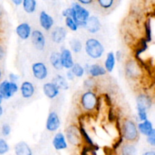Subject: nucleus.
<instances>
[{
  "mask_svg": "<svg viewBox=\"0 0 155 155\" xmlns=\"http://www.w3.org/2000/svg\"><path fill=\"white\" fill-rule=\"evenodd\" d=\"M80 107L83 111L91 114L98 111L101 106V99L94 91L88 90L83 92L80 96Z\"/></svg>",
  "mask_w": 155,
  "mask_h": 155,
  "instance_id": "nucleus-1",
  "label": "nucleus"
},
{
  "mask_svg": "<svg viewBox=\"0 0 155 155\" xmlns=\"http://www.w3.org/2000/svg\"><path fill=\"white\" fill-rule=\"evenodd\" d=\"M139 132L137 124L134 120L125 118L121 123V136L126 142L136 143L139 139Z\"/></svg>",
  "mask_w": 155,
  "mask_h": 155,
  "instance_id": "nucleus-2",
  "label": "nucleus"
},
{
  "mask_svg": "<svg viewBox=\"0 0 155 155\" xmlns=\"http://www.w3.org/2000/svg\"><path fill=\"white\" fill-rule=\"evenodd\" d=\"M137 116L140 122L148 120V111L153 104L152 98L147 93H139L136 97Z\"/></svg>",
  "mask_w": 155,
  "mask_h": 155,
  "instance_id": "nucleus-3",
  "label": "nucleus"
},
{
  "mask_svg": "<svg viewBox=\"0 0 155 155\" xmlns=\"http://www.w3.org/2000/svg\"><path fill=\"white\" fill-rule=\"evenodd\" d=\"M86 54L92 59H100L104 53V47L101 41L94 37L87 39L84 47Z\"/></svg>",
  "mask_w": 155,
  "mask_h": 155,
  "instance_id": "nucleus-4",
  "label": "nucleus"
},
{
  "mask_svg": "<svg viewBox=\"0 0 155 155\" xmlns=\"http://www.w3.org/2000/svg\"><path fill=\"white\" fill-rule=\"evenodd\" d=\"M71 7L74 9L78 20L79 28H84L86 27V22L91 17L90 12L86 8L78 2H73L71 3Z\"/></svg>",
  "mask_w": 155,
  "mask_h": 155,
  "instance_id": "nucleus-5",
  "label": "nucleus"
},
{
  "mask_svg": "<svg viewBox=\"0 0 155 155\" xmlns=\"http://www.w3.org/2000/svg\"><path fill=\"white\" fill-rule=\"evenodd\" d=\"M125 72L130 80H138L142 75V66L136 59H130L126 62Z\"/></svg>",
  "mask_w": 155,
  "mask_h": 155,
  "instance_id": "nucleus-6",
  "label": "nucleus"
},
{
  "mask_svg": "<svg viewBox=\"0 0 155 155\" xmlns=\"http://www.w3.org/2000/svg\"><path fill=\"white\" fill-rule=\"evenodd\" d=\"M65 133H66L65 136H66L67 141L71 145H74V146H79L83 142L81 133H80V127L74 125V124L70 125L65 130Z\"/></svg>",
  "mask_w": 155,
  "mask_h": 155,
  "instance_id": "nucleus-7",
  "label": "nucleus"
},
{
  "mask_svg": "<svg viewBox=\"0 0 155 155\" xmlns=\"http://www.w3.org/2000/svg\"><path fill=\"white\" fill-rule=\"evenodd\" d=\"M18 87L17 83H12L8 80H4L0 83V94L2 95L3 98L8 99L12 98L18 91Z\"/></svg>",
  "mask_w": 155,
  "mask_h": 155,
  "instance_id": "nucleus-8",
  "label": "nucleus"
},
{
  "mask_svg": "<svg viewBox=\"0 0 155 155\" xmlns=\"http://www.w3.org/2000/svg\"><path fill=\"white\" fill-rule=\"evenodd\" d=\"M31 42L33 47L38 51H43L46 46V39L41 30L36 29L33 30L31 35Z\"/></svg>",
  "mask_w": 155,
  "mask_h": 155,
  "instance_id": "nucleus-9",
  "label": "nucleus"
},
{
  "mask_svg": "<svg viewBox=\"0 0 155 155\" xmlns=\"http://www.w3.org/2000/svg\"><path fill=\"white\" fill-rule=\"evenodd\" d=\"M32 74L38 80H44L48 77V70L45 63L41 61L35 62L31 66Z\"/></svg>",
  "mask_w": 155,
  "mask_h": 155,
  "instance_id": "nucleus-10",
  "label": "nucleus"
},
{
  "mask_svg": "<svg viewBox=\"0 0 155 155\" xmlns=\"http://www.w3.org/2000/svg\"><path fill=\"white\" fill-rule=\"evenodd\" d=\"M84 68L86 73H87L90 76V77L95 79L97 77H103L106 75L107 73L104 67L99 64H86L84 65Z\"/></svg>",
  "mask_w": 155,
  "mask_h": 155,
  "instance_id": "nucleus-11",
  "label": "nucleus"
},
{
  "mask_svg": "<svg viewBox=\"0 0 155 155\" xmlns=\"http://www.w3.org/2000/svg\"><path fill=\"white\" fill-rule=\"evenodd\" d=\"M61 126V120L58 114L55 111H51L47 117L45 128L48 132H56Z\"/></svg>",
  "mask_w": 155,
  "mask_h": 155,
  "instance_id": "nucleus-12",
  "label": "nucleus"
},
{
  "mask_svg": "<svg viewBox=\"0 0 155 155\" xmlns=\"http://www.w3.org/2000/svg\"><path fill=\"white\" fill-rule=\"evenodd\" d=\"M68 35V31L65 27L57 26L54 27L51 32V39L54 43L61 44L65 41Z\"/></svg>",
  "mask_w": 155,
  "mask_h": 155,
  "instance_id": "nucleus-13",
  "label": "nucleus"
},
{
  "mask_svg": "<svg viewBox=\"0 0 155 155\" xmlns=\"http://www.w3.org/2000/svg\"><path fill=\"white\" fill-rule=\"evenodd\" d=\"M39 22L40 27L45 31H49L53 28L54 24V20L52 16L45 11H41L39 15Z\"/></svg>",
  "mask_w": 155,
  "mask_h": 155,
  "instance_id": "nucleus-14",
  "label": "nucleus"
},
{
  "mask_svg": "<svg viewBox=\"0 0 155 155\" xmlns=\"http://www.w3.org/2000/svg\"><path fill=\"white\" fill-rule=\"evenodd\" d=\"M60 53L63 68H64V69L68 70V71L72 69L75 62H74V61L72 51H71V49L67 48H63L61 50Z\"/></svg>",
  "mask_w": 155,
  "mask_h": 155,
  "instance_id": "nucleus-15",
  "label": "nucleus"
},
{
  "mask_svg": "<svg viewBox=\"0 0 155 155\" xmlns=\"http://www.w3.org/2000/svg\"><path fill=\"white\" fill-rule=\"evenodd\" d=\"M42 92L48 99H54L60 94V89L52 82H47L42 86Z\"/></svg>",
  "mask_w": 155,
  "mask_h": 155,
  "instance_id": "nucleus-16",
  "label": "nucleus"
},
{
  "mask_svg": "<svg viewBox=\"0 0 155 155\" xmlns=\"http://www.w3.org/2000/svg\"><path fill=\"white\" fill-rule=\"evenodd\" d=\"M15 31H16L17 35L20 39H22V40H27L29 38L31 37L33 30H32L31 26L28 23L24 22L20 24L16 27Z\"/></svg>",
  "mask_w": 155,
  "mask_h": 155,
  "instance_id": "nucleus-17",
  "label": "nucleus"
},
{
  "mask_svg": "<svg viewBox=\"0 0 155 155\" xmlns=\"http://www.w3.org/2000/svg\"><path fill=\"white\" fill-rule=\"evenodd\" d=\"M101 27H102V25H101L99 18L98 17L92 15L86 22V30H87L88 33H91V34H95L101 30Z\"/></svg>",
  "mask_w": 155,
  "mask_h": 155,
  "instance_id": "nucleus-18",
  "label": "nucleus"
},
{
  "mask_svg": "<svg viewBox=\"0 0 155 155\" xmlns=\"http://www.w3.org/2000/svg\"><path fill=\"white\" fill-rule=\"evenodd\" d=\"M52 145L56 151H62L68 148V141L63 133H58L52 139Z\"/></svg>",
  "mask_w": 155,
  "mask_h": 155,
  "instance_id": "nucleus-19",
  "label": "nucleus"
},
{
  "mask_svg": "<svg viewBox=\"0 0 155 155\" xmlns=\"http://www.w3.org/2000/svg\"><path fill=\"white\" fill-rule=\"evenodd\" d=\"M20 91L23 98L25 99H30L35 94V86L31 82L24 81L21 83Z\"/></svg>",
  "mask_w": 155,
  "mask_h": 155,
  "instance_id": "nucleus-20",
  "label": "nucleus"
},
{
  "mask_svg": "<svg viewBox=\"0 0 155 155\" xmlns=\"http://www.w3.org/2000/svg\"><path fill=\"white\" fill-rule=\"evenodd\" d=\"M15 153L16 155H33L30 145L24 141H21L15 145Z\"/></svg>",
  "mask_w": 155,
  "mask_h": 155,
  "instance_id": "nucleus-21",
  "label": "nucleus"
},
{
  "mask_svg": "<svg viewBox=\"0 0 155 155\" xmlns=\"http://www.w3.org/2000/svg\"><path fill=\"white\" fill-rule=\"evenodd\" d=\"M49 62L51 67L56 71H61L64 69L61 58V53L59 51H52L49 55Z\"/></svg>",
  "mask_w": 155,
  "mask_h": 155,
  "instance_id": "nucleus-22",
  "label": "nucleus"
},
{
  "mask_svg": "<svg viewBox=\"0 0 155 155\" xmlns=\"http://www.w3.org/2000/svg\"><path fill=\"white\" fill-rule=\"evenodd\" d=\"M137 127L139 133L143 135V136H146V137H148L151 134V132L154 129L153 127V124L148 119L143 121V122H139L137 124Z\"/></svg>",
  "mask_w": 155,
  "mask_h": 155,
  "instance_id": "nucleus-23",
  "label": "nucleus"
},
{
  "mask_svg": "<svg viewBox=\"0 0 155 155\" xmlns=\"http://www.w3.org/2000/svg\"><path fill=\"white\" fill-rule=\"evenodd\" d=\"M53 83L56 85L58 88L60 90L66 91L69 89V83H68V80L65 77H64L61 74H57L55 77L52 79Z\"/></svg>",
  "mask_w": 155,
  "mask_h": 155,
  "instance_id": "nucleus-24",
  "label": "nucleus"
},
{
  "mask_svg": "<svg viewBox=\"0 0 155 155\" xmlns=\"http://www.w3.org/2000/svg\"><path fill=\"white\" fill-rule=\"evenodd\" d=\"M116 58L115 53L114 51H109L106 55V59L104 61V68L107 73H111L114 70L116 65Z\"/></svg>",
  "mask_w": 155,
  "mask_h": 155,
  "instance_id": "nucleus-25",
  "label": "nucleus"
},
{
  "mask_svg": "<svg viewBox=\"0 0 155 155\" xmlns=\"http://www.w3.org/2000/svg\"><path fill=\"white\" fill-rule=\"evenodd\" d=\"M120 155H137V148L134 143L125 142L120 148Z\"/></svg>",
  "mask_w": 155,
  "mask_h": 155,
  "instance_id": "nucleus-26",
  "label": "nucleus"
},
{
  "mask_svg": "<svg viewBox=\"0 0 155 155\" xmlns=\"http://www.w3.org/2000/svg\"><path fill=\"white\" fill-rule=\"evenodd\" d=\"M94 4L96 5L101 10L110 11L114 8L116 1L114 0H98L94 2Z\"/></svg>",
  "mask_w": 155,
  "mask_h": 155,
  "instance_id": "nucleus-27",
  "label": "nucleus"
},
{
  "mask_svg": "<svg viewBox=\"0 0 155 155\" xmlns=\"http://www.w3.org/2000/svg\"><path fill=\"white\" fill-rule=\"evenodd\" d=\"M69 45L70 48H71V51H72V52L76 53V54L80 53L83 48V42H81V40L77 39V38H72V39L70 40Z\"/></svg>",
  "mask_w": 155,
  "mask_h": 155,
  "instance_id": "nucleus-28",
  "label": "nucleus"
},
{
  "mask_svg": "<svg viewBox=\"0 0 155 155\" xmlns=\"http://www.w3.org/2000/svg\"><path fill=\"white\" fill-rule=\"evenodd\" d=\"M23 8L27 14H33L36 11L37 2L35 0H24L23 1Z\"/></svg>",
  "mask_w": 155,
  "mask_h": 155,
  "instance_id": "nucleus-29",
  "label": "nucleus"
},
{
  "mask_svg": "<svg viewBox=\"0 0 155 155\" xmlns=\"http://www.w3.org/2000/svg\"><path fill=\"white\" fill-rule=\"evenodd\" d=\"M73 74H74L76 77H78V78H81L84 76L86 71H85L84 66H83L82 64H80V63H75L74 64V67L71 69Z\"/></svg>",
  "mask_w": 155,
  "mask_h": 155,
  "instance_id": "nucleus-30",
  "label": "nucleus"
},
{
  "mask_svg": "<svg viewBox=\"0 0 155 155\" xmlns=\"http://www.w3.org/2000/svg\"><path fill=\"white\" fill-rule=\"evenodd\" d=\"M96 80L95 78H92V77H89L83 81V87L86 89V91H94V89L96 87Z\"/></svg>",
  "mask_w": 155,
  "mask_h": 155,
  "instance_id": "nucleus-31",
  "label": "nucleus"
},
{
  "mask_svg": "<svg viewBox=\"0 0 155 155\" xmlns=\"http://www.w3.org/2000/svg\"><path fill=\"white\" fill-rule=\"evenodd\" d=\"M64 22H65V25H66V27L72 32H77V30H78L79 29L78 25H77V23L75 22V21H74V19H72L71 18H65Z\"/></svg>",
  "mask_w": 155,
  "mask_h": 155,
  "instance_id": "nucleus-32",
  "label": "nucleus"
},
{
  "mask_svg": "<svg viewBox=\"0 0 155 155\" xmlns=\"http://www.w3.org/2000/svg\"><path fill=\"white\" fill-rule=\"evenodd\" d=\"M10 150L8 144L5 139H0V155L5 154Z\"/></svg>",
  "mask_w": 155,
  "mask_h": 155,
  "instance_id": "nucleus-33",
  "label": "nucleus"
},
{
  "mask_svg": "<svg viewBox=\"0 0 155 155\" xmlns=\"http://www.w3.org/2000/svg\"><path fill=\"white\" fill-rule=\"evenodd\" d=\"M146 141L148 145L152 147H155V129L153 130V131L148 137H146Z\"/></svg>",
  "mask_w": 155,
  "mask_h": 155,
  "instance_id": "nucleus-34",
  "label": "nucleus"
},
{
  "mask_svg": "<svg viewBox=\"0 0 155 155\" xmlns=\"http://www.w3.org/2000/svg\"><path fill=\"white\" fill-rule=\"evenodd\" d=\"M11 131H12V128H11L10 125L8 124H4L2 127V134L4 136H8L10 135Z\"/></svg>",
  "mask_w": 155,
  "mask_h": 155,
  "instance_id": "nucleus-35",
  "label": "nucleus"
},
{
  "mask_svg": "<svg viewBox=\"0 0 155 155\" xmlns=\"http://www.w3.org/2000/svg\"><path fill=\"white\" fill-rule=\"evenodd\" d=\"M9 80H10V82H12V83H16L17 81L19 79V76L17 75V74H14V73H11L9 74Z\"/></svg>",
  "mask_w": 155,
  "mask_h": 155,
  "instance_id": "nucleus-36",
  "label": "nucleus"
},
{
  "mask_svg": "<svg viewBox=\"0 0 155 155\" xmlns=\"http://www.w3.org/2000/svg\"><path fill=\"white\" fill-rule=\"evenodd\" d=\"M75 76H74V74H73V72H72V71H71V70H69V71H67V73H66V78H67V80H74V79H75Z\"/></svg>",
  "mask_w": 155,
  "mask_h": 155,
  "instance_id": "nucleus-37",
  "label": "nucleus"
},
{
  "mask_svg": "<svg viewBox=\"0 0 155 155\" xmlns=\"http://www.w3.org/2000/svg\"><path fill=\"white\" fill-rule=\"evenodd\" d=\"M78 2L80 4H81L82 5H92L94 3V0H78Z\"/></svg>",
  "mask_w": 155,
  "mask_h": 155,
  "instance_id": "nucleus-38",
  "label": "nucleus"
},
{
  "mask_svg": "<svg viewBox=\"0 0 155 155\" xmlns=\"http://www.w3.org/2000/svg\"><path fill=\"white\" fill-rule=\"evenodd\" d=\"M115 58H116V60L117 61H120L121 60V58H122V51L118 50L115 52Z\"/></svg>",
  "mask_w": 155,
  "mask_h": 155,
  "instance_id": "nucleus-39",
  "label": "nucleus"
},
{
  "mask_svg": "<svg viewBox=\"0 0 155 155\" xmlns=\"http://www.w3.org/2000/svg\"><path fill=\"white\" fill-rule=\"evenodd\" d=\"M142 155H155V151L154 150H149V151H146L143 153Z\"/></svg>",
  "mask_w": 155,
  "mask_h": 155,
  "instance_id": "nucleus-40",
  "label": "nucleus"
},
{
  "mask_svg": "<svg viewBox=\"0 0 155 155\" xmlns=\"http://www.w3.org/2000/svg\"><path fill=\"white\" fill-rule=\"evenodd\" d=\"M12 2L16 6H19L23 4V0H12Z\"/></svg>",
  "mask_w": 155,
  "mask_h": 155,
  "instance_id": "nucleus-41",
  "label": "nucleus"
},
{
  "mask_svg": "<svg viewBox=\"0 0 155 155\" xmlns=\"http://www.w3.org/2000/svg\"><path fill=\"white\" fill-rule=\"evenodd\" d=\"M3 56H4V50H3L2 47L0 45V60L2 58Z\"/></svg>",
  "mask_w": 155,
  "mask_h": 155,
  "instance_id": "nucleus-42",
  "label": "nucleus"
},
{
  "mask_svg": "<svg viewBox=\"0 0 155 155\" xmlns=\"http://www.w3.org/2000/svg\"><path fill=\"white\" fill-rule=\"evenodd\" d=\"M2 15H3V9H2V7L1 6V5H0V18L2 17Z\"/></svg>",
  "mask_w": 155,
  "mask_h": 155,
  "instance_id": "nucleus-43",
  "label": "nucleus"
},
{
  "mask_svg": "<svg viewBox=\"0 0 155 155\" xmlns=\"http://www.w3.org/2000/svg\"><path fill=\"white\" fill-rule=\"evenodd\" d=\"M2 100H3V97H2V95L0 94V106H1V104H2Z\"/></svg>",
  "mask_w": 155,
  "mask_h": 155,
  "instance_id": "nucleus-44",
  "label": "nucleus"
},
{
  "mask_svg": "<svg viewBox=\"0 0 155 155\" xmlns=\"http://www.w3.org/2000/svg\"><path fill=\"white\" fill-rule=\"evenodd\" d=\"M2 113H3V110H2V107H1V106H0V116H1L2 114Z\"/></svg>",
  "mask_w": 155,
  "mask_h": 155,
  "instance_id": "nucleus-45",
  "label": "nucleus"
},
{
  "mask_svg": "<svg viewBox=\"0 0 155 155\" xmlns=\"http://www.w3.org/2000/svg\"><path fill=\"white\" fill-rule=\"evenodd\" d=\"M1 77H2V71L1 70H0V79H1Z\"/></svg>",
  "mask_w": 155,
  "mask_h": 155,
  "instance_id": "nucleus-46",
  "label": "nucleus"
}]
</instances>
